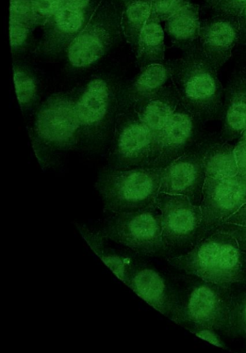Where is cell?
Segmentation results:
<instances>
[{
	"label": "cell",
	"mask_w": 246,
	"mask_h": 353,
	"mask_svg": "<svg viewBox=\"0 0 246 353\" xmlns=\"http://www.w3.org/2000/svg\"><path fill=\"white\" fill-rule=\"evenodd\" d=\"M162 170L140 168L117 170L106 167L98 174L95 188L106 212H135L156 203Z\"/></svg>",
	"instance_id": "8992f818"
},
{
	"label": "cell",
	"mask_w": 246,
	"mask_h": 353,
	"mask_svg": "<svg viewBox=\"0 0 246 353\" xmlns=\"http://www.w3.org/2000/svg\"><path fill=\"white\" fill-rule=\"evenodd\" d=\"M234 148L227 141L211 142L205 157L207 178L227 179L239 174Z\"/></svg>",
	"instance_id": "cb8c5ba5"
},
{
	"label": "cell",
	"mask_w": 246,
	"mask_h": 353,
	"mask_svg": "<svg viewBox=\"0 0 246 353\" xmlns=\"http://www.w3.org/2000/svg\"><path fill=\"white\" fill-rule=\"evenodd\" d=\"M237 19L239 25V41L246 44V6L240 12Z\"/></svg>",
	"instance_id": "d590c367"
},
{
	"label": "cell",
	"mask_w": 246,
	"mask_h": 353,
	"mask_svg": "<svg viewBox=\"0 0 246 353\" xmlns=\"http://www.w3.org/2000/svg\"><path fill=\"white\" fill-rule=\"evenodd\" d=\"M152 12V0H131L122 9L123 36L135 51L142 31Z\"/></svg>",
	"instance_id": "d4e9b609"
},
{
	"label": "cell",
	"mask_w": 246,
	"mask_h": 353,
	"mask_svg": "<svg viewBox=\"0 0 246 353\" xmlns=\"http://www.w3.org/2000/svg\"><path fill=\"white\" fill-rule=\"evenodd\" d=\"M172 61H162L150 64L129 84H124L121 94V108H128L159 89L167 85L172 79Z\"/></svg>",
	"instance_id": "ffe728a7"
},
{
	"label": "cell",
	"mask_w": 246,
	"mask_h": 353,
	"mask_svg": "<svg viewBox=\"0 0 246 353\" xmlns=\"http://www.w3.org/2000/svg\"><path fill=\"white\" fill-rule=\"evenodd\" d=\"M102 231L108 240L138 254L166 256L161 212L156 203L144 210L112 214Z\"/></svg>",
	"instance_id": "ba28073f"
},
{
	"label": "cell",
	"mask_w": 246,
	"mask_h": 353,
	"mask_svg": "<svg viewBox=\"0 0 246 353\" xmlns=\"http://www.w3.org/2000/svg\"><path fill=\"white\" fill-rule=\"evenodd\" d=\"M176 279L178 301L173 322L190 332L210 327L229 336V310L235 286L209 282L184 272Z\"/></svg>",
	"instance_id": "5b68a950"
},
{
	"label": "cell",
	"mask_w": 246,
	"mask_h": 353,
	"mask_svg": "<svg viewBox=\"0 0 246 353\" xmlns=\"http://www.w3.org/2000/svg\"><path fill=\"white\" fill-rule=\"evenodd\" d=\"M203 124L180 101L162 138L159 156L151 168L162 170L191 150L205 135Z\"/></svg>",
	"instance_id": "9a60e30c"
},
{
	"label": "cell",
	"mask_w": 246,
	"mask_h": 353,
	"mask_svg": "<svg viewBox=\"0 0 246 353\" xmlns=\"http://www.w3.org/2000/svg\"><path fill=\"white\" fill-rule=\"evenodd\" d=\"M12 71L16 96L23 113H26L39 103V79L34 69L19 59H14Z\"/></svg>",
	"instance_id": "603a6c76"
},
{
	"label": "cell",
	"mask_w": 246,
	"mask_h": 353,
	"mask_svg": "<svg viewBox=\"0 0 246 353\" xmlns=\"http://www.w3.org/2000/svg\"><path fill=\"white\" fill-rule=\"evenodd\" d=\"M64 0H32L34 3L38 27H43L59 9Z\"/></svg>",
	"instance_id": "f546056e"
},
{
	"label": "cell",
	"mask_w": 246,
	"mask_h": 353,
	"mask_svg": "<svg viewBox=\"0 0 246 353\" xmlns=\"http://www.w3.org/2000/svg\"><path fill=\"white\" fill-rule=\"evenodd\" d=\"M245 6L246 0H221L214 10L219 14L237 19Z\"/></svg>",
	"instance_id": "4dcf8cb0"
},
{
	"label": "cell",
	"mask_w": 246,
	"mask_h": 353,
	"mask_svg": "<svg viewBox=\"0 0 246 353\" xmlns=\"http://www.w3.org/2000/svg\"><path fill=\"white\" fill-rule=\"evenodd\" d=\"M123 86L116 76L100 74L76 87L79 150L97 153L112 140L120 111Z\"/></svg>",
	"instance_id": "6da1fadb"
},
{
	"label": "cell",
	"mask_w": 246,
	"mask_h": 353,
	"mask_svg": "<svg viewBox=\"0 0 246 353\" xmlns=\"http://www.w3.org/2000/svg\"><path fill=\"white\" fill-rule=\"evenodd\" d=\"M35 30L21 23L10 21L12 54L14 58L26 54L34 45Z\"/></svg>",
	"instance_id": "4316f807"
},
{
	"label": "cell",
	"mask_w": 246,
	"mask_h": 353,
	"mask_svg": "<svg viewBox=\"0 0 246 353\" xmlns=\"http://www.w3.org/2000/svg\"><path fill=\"white\" fill-rule=\"evenodd\" d=\"M225 223H234L246 227V203L241 206L235 214L229 217Z\"/></svg>",
	"instance_id": "e575fe53"
},
{
	"label": "cell",
	"mask_w": 246,
	"mask_h": 353,
	"mask_svg": "<svg viewBox=\"0 0 246 353\" xmlns=\"http://www.w3.org/2000/svg\"><path fill=\"white\" fill-rule=\"evenodd\" d=\"M190 2V0H152V13L162 21H167L179 10Z\"/></svg>",
	"instance_id": "f1b7e54d"
},
{
	"label": "cell",
	"mask_w": 246,
	"mask_h": 353,
	"mask_svg": "<svg viewBox=\"0 0 246 353\" xmlns=\"http://www.w3.org/2000/svg\"><path fill=\"white\" fill-rule=\"evenodd\" d=\"M234 236L238 241L240 250L246 252V227L238 224L225 223L218 230Z\"/></svg>",
	"instance_id": "d6a6232c"
},
{
	"label": "cell",
	"mask_w": 246,
	"mask_h": 353,
	"mask_svg": "<svg viewBox=\"0 0 246 353\" xmlns=\"http://www.w3.org/2000/svg\"><path fill=\"white\" fill-rule=\"evenodd\" d=\"M191 332L213 345L223 349H227L225 343L223 341L220 334L214 329L210 327H200L193 330Z\"/></svg>",
	"instance_id": "1f68e13d"
},
{
	"label": "cell",
	"mask_w": 246,
	"mask_h": 353,
	"mask_svg": "<svg viewBox=\"0 0 246 353\" xmlns=\"http://www.w3.org/2000/svg\"><path fill=\"white\" fill-rule=\"evenodd\" d=\"M166 29L174 44L184 51L200 38L201 24L198 6L191 3L176 12L166 21Z\"/></svg>",
	"instance_id": "44dd1931"
},
{
	"label": "cell",
	"mask_w": 246,
	"mask_h": 353,
	"mask_svg": "<svg viewBox=\"0 0 246 353\" xmlns=\"http://www.w3.org/2000/svg\"><path fill=\"white\" fill-rule=\"evenodd\" d=\"M156 205L162 216V238L168 259L190 252L199 243L201 206L184 196L160 192Z\"/></svg>",
	"instance_id": "9c48e42d"
},
{
	"label": "cell",
	"mask_w": 246,
	"mask_h": 353,
	"mask_svg": "<svg viewBox=\"0 0 246 353\" xmlns=\"http://www.w3.org/2000/svg\"><path fill=\"white\" fill-rule=\"evenodd\" d=\"M168 261L177 270L209 282L246 285V252L234 236L222 231L203 238L190 252Z\"/></svg>",
	"instance_id": "277c9868"
},
{
	"label": "cell",
	"mask_w": 246,
	"mask_h": 353,
	"mask_svg": "<svg viewBox=\"0 0 246 353\" xmlns=\"http://www.w3.org/2000/svg\"><path fill=\"white\" fill-rule=\"evenodd\" d=\"M220 140L240 137L246 128V70L236 73L224 90Z\"/></svg>",
	"instance_id": "ac0fdd59"
},
{
	"label": "cell",
	"mask_w": 246,
	"mask_h": 353,
	"mask_svg": "<svg viewBox=\"0 0 246 353\" xmlns=\"http://www.w3.org/2000/svg\"><path fill=\"white\" fill-rule=\"evenodd\" d=\"M214 141L205 136L182 157L162 170L160 192L187 197L196 205L201 206L207 179L205 157Z\"/></svg>",
	"instance_id": "7c38bea8"
},
{
	"label": "cell",
	"mask_w": 246,
	"mask_h": 353,
	"mask_svg": "<svg viewBox=\"0 0 246 353\" xmlns=\"http://www.w3.org/2000/svg\"><path fill=\"white\" fill-rule=\"evenodd\" d=\"M229 336L246 340V285L235 286L229 310Z\"/></svg>",
	"instance_id": "484cf974"
},
{
	"label": "cell",
	"mask_w": 246,
	"mask_h": 353,
	"mask_svg": "<svg viewBox=\"0 0 246 353\" xmlns=\"http://www.w3.org/2000/svg\"><path fill=\"white\" fill-rule=\"evenodd\" d=\"M76 227L97 258L117 278L127 285L131 272L137 262L133 256L110 248L107 244L108 239L102 230H95L84 224L77 223Z\"/></svg>",
	"instance_id": "d6986e66"
},
{
	"label": "cell",
	"mask_w": 246,
	"mask_h": 353,
	"mask_svg": "<svg viewBox=\"0 0 246 353\" xmlns=\"http://www.w3.org/2000/svg\"><path fill=\"white\" fill-rule=\"evenodd\" d=\"M179 102L178 91L175 85L171 84L144 96L133 105L152 135L153 153L149 168L159 156L162 138Z\"/></svg>",
	"instance_id": "2e32d148"
},
{
	"label": "cell",
	"mask_w": 246,
	"mask_h": 353,
	"mask_svg": "<svg viewBox=\"0 0 246 353\" xmlns=\"http://www.w3.org/2000/svg\"><path fill=\"white\" fill-rule=\"evenodd\" d=\"M221 1V0H207V4L213 9Z\"/></svg>",
	"instance_id": "8d00e7d4"
},
{
	"label": "cell",
	"mask_w": 246,
	"mask_h": 353,
	"mask_svg": "<svg viewBox=\"0 0 246 353\" xmlns=\"http://www.w3.org/2000/svg\"><path fill=\"white\" fill-rule=\"evenodd\" d=\"M155 310L173 321L178 306L176 279H171L152 265L136 262L126 285Z\"/></svg>",
	"instance_id": "5bb4252c"
},
{
	"label": "cell",
	"mask_w": 246,
	"mask_h": 353,
	"mask_svg": "<svg viewBox=\"0 0 246 353\" xmlns=\"http://www.w3.org/2000/svg\"><path fill=\"white\" fill-rule=\"evenodd\" d=\"M100 0H64L46 23L35 53L55 58L66 52L72 41L90 21Z\"/></svg>",
	"instance_id": "8fae6325"
},
{
	"label": "cell",
	"mask_w": 246,
	"mask_h": 353,
	"mask_svg": "<svg viewBox=\"0 0 246 353\" xmlns=\"http://www.w3.org/2000/svg\"><path fill=\"white\" fill-rule=\"evenodd\" d=\"M238 141H246V128L239 137Z\"/></svg>",
	"instance_id": "74e56055"
},
{
	"label": "cell",
	"mask_w": 246,
	"mask_h": 353,
	"mask_svg": "<svg viewBox=\"0 0 246 353\" xmlns=\"http://www.w3.org/2000/svg\"><path fill=\"white\" fill-rule=\"evenodd\" d=\"M116 1L119 4H120L123 8L126 4H127L129 1H131V0H116Z\"/></svg>",
	"instance_id": "f35d334b"
},
{
	"label": "cell",
	"mask_w": 246,
	"mask_h": 353,
	"mask_svg": "<svg viewBox=\"0 0 246 353\" xmlns=\"http://www.w3.org/2000/svg\"><path fill=\"white\" fill-rule=\"evenodd\" d=\"M171 81L182 102L203 123L222 118L224 90L218 70L200 46L194 44L184 55L172 61Z\"/></svg>",
	"instance_id": "3957f363"
},
{
	"label": "cell",
	"mask_w": 246,
	"mask_h": 353,
	"mask_svg": "<svg viewBox=\"0 0 246 353\" xmlns=\"http://www.w3.org/2000/svg\"><path fill=\"white\" fill-rule=\"evenodd\" d=\"M234 152L239 173L246 174V141H238Z\"/></svg>",
	"instance_id": "836d02e7"
},
{
	"label": "cell",
	"mask_w": 246,
	"mask_h": 353,
	"mask_svg": "<svg viewBox=\"0 0 246 353\" xmlns=\"http://www.w3.org/2000/svg\"><path fill=\"white\" fill-rule=\"evenodd\" d=\"M153 138L133 106L120 108L108 155V167L117 170L149 168Z\"/></svg>",
	"instance_id": "30bf717a"
},
{
	"label": "cell",
	"mask_w": 246,
	"mask_h": 353,
	"mask_svg": "<svg viewBox=\"0 0 246 353\" xmlns=\"http://www.w3.org/2000/svg\"><path fill=\"white\" fill-rule=\"evenodd\" d=\"M76 87L55 92L39 105L29 130L32 150L43 169L57 165L59 155L79 150Z\"/></svg>",
	"instance_id": "7a4b0ae2"
},
{
	"label": "cell",
	"mask_w": 246,
	"mask_h": 353,
	"mask_svg": "<svg viewBox=\"0 0 246 353\" xmlns=\"http://www.w3.org/2000/svg\"><path fill=\"white\" fill-rule=\"evenodd\" d=\"M10 21L25 25L32 30L38 27L32 0H10Z\"/></svg>",
	"instance_id": "83f0119b"
},
{
	"label": "cell",
	"mask_w": 246,
	"mask_h": 353,
	"mask_svg": "<svg viewBox=\"0 0 246 353\" xmlns=\"http://www.w3.org/2000/svg\"><path fill=\"white\" fill-rule=\"evenodd\" d=\"M116 0H100L90 21L68 47L67 67L83 72L95 66L120 41L123 8Z\"/></svg>",
	"instance_id": "52a82bcc"
},
{
	"label": "cell",
	"mask_w": 246,
	"mask_h": 353,
	"mask_svg": "<svg viewBox=\"0 0 246 353\" xmlns=\"http://www.w3.org/2000/svg\"><path fill=\"white\" fill-rule=\"evenodd\" d=\"M238 19L219 14L201 26V48L214 67L219 70L231 57L239 41Z\"/></svg>",
	"instance_id": "e0dca14e"
},
{
	"label": "cell",
	"mask_w": 246,
	"mask_h": 353,
	"mask_svg": "<svg viewBox=\"0 0 246 353\" xmlns=\"http://www.w3.org/2000/svg\"><path fill=\"white\" fill-rule=\"evenodd\" d=\"M135 52L140 69L152 63L162 62L165 57L163 29L160 20L152 12L142 31Z\"/></svg>",
	"instance_id": "7402d4cb"
},
{
	"label": "cell",
	"mask_w": 246,
	"mask_h": 353,
	"mask_svg": "<svg viewBox=\"0 0 246 353\" xmlns=\"http://www.w3.org/2000/svg\"><path fill=\"white\" fill-rule=\"evenodd\" d=\"M245 203L246 174L239 173L227 179L207 178L201 204L199 242L216 232Z\"/></svg>",
	"instance_id": "4fadbf2b"
}]
</instances>
